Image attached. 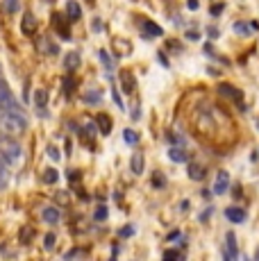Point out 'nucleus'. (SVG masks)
<instances>
[{
    "instance_id": "obj_36",
    "label": "nucleus",
    "mask_w": 259,
    "mask_h": 261,
    "mask_svg": "<svg viewBox=\"0 0 259 261\" xmlns=\"http://www.w3.org/2000/svg\"><path fill=\"white\" fill-rule=\"evenodd\" d=\"M187 5H189V9H193V12L198 9V0H187Z\"/></svg>"
},
{
    "instance_id": "obj_19",
    "label": "nucleus",
    "mask_w": 259,
    "mask_h": 261,
    "mask_svg": "<svg viewBox=\"0 0 259 261\" xmlns=\"http://www.w3.org/2000/svg\"><path fill=\"white\" fill-rule=\"evenodd\" d=\"M77 59H80V55H77V53H68V55H66V64H64V66H66L68 71H75L77 64H80Z\"/></svg>"
},
{
    "instance_id": "obj_34",
    "label": "nucleus",
    "mask_w": 259,
    "mask_h": 261,
    "mask_svg": "<svg viewBox=\"0 0 259 261\" xmlns=\"http://www.w3.org/2000/svg\"><path fill=\"white\" fill-rule=\"evenodd\" d=\"M132 234H134L132 227H123V229H121V237H132Z\"/></svg>"
},
{
    "instance_id": "obj_22",
    "label": "nucleus",
    "mask_w": 259,
    "mask_h": 261,
    "mask_svg": "<svg viewBox=\"0 0 259 261\" xmlns=\"http://www.w3.org/2000/svg\"><path fill=\"white\" fill-rule=\"evenodd\" d=\"M123 139H125V143H130V145H134L139 141V137H137L134 129H125V132H123Z\"/></svg>"
},
{
    "instance_id": "obj_6",
    "label": "nucleus",
    "mask_w": 259,
    "mask_h": 261,
    "mask_svg": "<svg viewBox=\"0 0 259 261\" xmlns=\"http://www.w3.org/2000/svg\"><path fill=\"white\" fill-rule=\"evenodd\" d=\"M223 257L225 259H237L239 257V250H237V237L232 232H227V252L223 250Z\"/></svg>"
},
{
    "instance_id": "obj_16",
    "label": "nucleus",
    "mask_w": 259,
    "mask_h": 261,
    "mask_svg": "<svg viewBox=\"0 0 259 261\" xmlns=\"http://www.w3.org/2000/svg\"><path fill=\"white\" fill-rule=\"evenodd\" d=\"M168 157H171L175 164H184V162H189V154L184 152L182 148H171V150H168Z\"/></svg>"
},
{
    "instance_id": "obj_31",
    "label": "nucleus",
    "mask_w": 259,
    "mask_h": 261,
    "mask_svg": "<svg viewBox=\"0 0 259 261\" xmlns=\"http://www.w3.org/2000/svg\"><path fill=\"white\" fill-rule=\"evenodd\" d=\"M73 257H84V250H71V252H66V259H73Z\"/></svg>"
},
{
    "instance_id": "obj_3",
    "label": "nucleus",
    "mask_w": 259,
    "mask_h": 261,
    "mask_svg": "<svg viewBox=\"0 0 259 261\" xmlns=\"http://www.w3.org/2000/svg\"><path fill=\"white\" fill-rule=\"evenodd\" d=\"M227 187H230V175H227L225 170H218L216 182H214V193H216V195H223V193L227 191Z\"/></svg>"
},
{
    "instance_id": "obj_7",
    "label": "nucleus",
    "mask_w": 259,
    "mask_h": 261,
    "mask_svg": "<svg viewBox=\"0 0 259 261\" xmlns=\"http://www.w3.org/2000/svg\"><path fill=\"white\" fill-rule=\"evenodd\" d=\"M225 218L230 220V223H243L246 220V212L239 207H227L225 209Z\"/></svg>"
},
{
    "instance_id": "obj_18",
    "label": "nucleus",
    "mask_w": 259,
    "mask_h": 261,
    "mask_svg": "<svg viewBox=\"0 0 259 261\" xmlns=\"http://www.w3.org/2000/svg\"><path fill=\"white\" fill-rule=\"evenodd\" d=\"M100 91H98V89H91V91H87V95H84V102L87 105H98L100 102Z\"/></svg>"
},
{
    "instance_id": "obj_5",
    "label": "nucleus",
    "mask_w": 259,
    "mask_h": 261,
    "mask_svg": "<svg viewBox=\"0 0 259 261\" xmlns=\"http://www.w3.org/2000/svg\"><path fill=\"white\" fill-rule=\"evenodd\" d=\"M218 93L225 95V98H230V100H237V102L243 98V93L239 91V89H234L232 84H218Z\"/></svg>"
},
{
    "instance_id": "obj_30",
    "label": "nucleus",
    "mask_w": 259,
    "mask_h": 261,
    "mask_svg": "<svg viewBox=\"0 0 259 261\" xmlns=\"http://www.w3.org/2000/svg\"><path fill=\"white\" fill-rule=\"evenodd\" d=\"M30 234H32V229H30V227H23V229H21V241H23V243H28Z\"/></svg>"
},
{
    "instance_id": "obj_12",
    "label": "nucleus",
    "mask_w": 259,
    "mask_h": 261,
    "mask_svg": "<svg viewBox=\"0 0 259 261\" xmlns=\"http://www.w3.org/2000/svg\"><path fill=\"white\" fill-rule=\"evenodd\" d=\"M130 166H132V173H134V175H141V173H143V166H146V162H143V154H141V152H134V154H132V162H130Z\"/></svg>"
},
{
    "instance_id": "obj_23",
    "label": "nucleus",
    "mask_w": 259,
    "mask_h": 261,
    "mask_svg": "<svg viewBox=\"0 0 259 261\" xmlns=\"http://www.w3.org/2000/svg\"><path fill=\"white\" fill-rule=\"evenodd\" d=\"M57 177H59V175H57V170H55V168H48V170H46V175H43V182L55 184V182H57Z\"/></svg>"
},
{
    "instance_id": "obj_32",
    "label": "nucleus",
    "mask_w": 259,
    "mask_h": 261,
    "mask_svg": "<svg viewBox=\"0 0 259 261\" xmlns=\"http://www.w3.org/2000/svg\"><path fill=\"white\" fill-rule=\"evenodd\" d=\"M223 14V5H214L212 7V16H221Z\"/></svg>"
},
{
    "instance_id": "obj_17",
    "label": "nucleus",
    "mask_w": 259,
    "mask_h": 261,
    "mask_svg": "<svg viewBox=\"0 0 259 261\" xmlns=\"http://www.w3.org/2000/svg\"><path fill=\"white\" fill-rule=\"evenodd\" d=\"M121 84H123V91L125 93H134V80L130 73H123L121 75Z\"/></svg>"
},
{
    "instance_id": "obj_28",
    "label": "nucleus",
    "mask_w": 259,
    "mask_h": 261,
    "mask_svg": "<svg viewBox=\"0 0 259 261\" xmlns=\"http://www.w3.org/2000/svg\"><path fill=\"white\" fill-rule=\"evenodd\" d=\"M182 254L180 252H175V250H166V252H164V259H180Z\"/></svg>"
},
{
    "instance_id": "obj_4",
    "label": "nucleus",
    "mask_w": 259,
    "mask_h": 261,
    "mask_svg": "<svg viewBox=\"0 0 259 261\" xmlns=\"http://www.w3.org/2000/svg\"><path fill=\"white\" fill-rule=\"evenodd\" d=\"M96 125H98V129H100L102 137H107V134L112 132V127H114L112 118H109L107 114H98V116H96Z\"/></svg>"
},
{
    "instance_id": "obj_1",
    "label": "nucleus",
    "mask_w": 259,
    "mask_h": 261,
    "mask_svg": "<svg viewBox=\"0 0 259 261\" xmlns=\"http://www.w3.org/2000/svg\"><path fill=\"white\" fill-rule=\"evenodd\" d=\"M0 129L7 134H21L28 129V116L16 102L0 109Z\"/></svg>"
},
{
    "instance_id": "obj_11",
    "label": "nucleus",
    "mask_w": 259,
    "mask_h": 261,
    "mask_svg": "<svg viewBox=\"0 0 259 261\" xmlns=\"http://www.w3.org/2000/svg\"><path fill=\"white\" fill-rule=\"evenodd\" d=\"M66 18H68V21H73V23L82 18V9H80L77 3H68L66 5Z\"/></svg>"
},
{
    "instance_id": "obj_24",
    "label": "nucleus",
    "mask_w": 259,
    "mask_h": 261,
    "mask_svg": "<svg viewBox=\"0 0 259 261\" xmlns=\"http://www.w3.org/2000/svg\"><path fill=\"white\" fill-rule=\"evenodd\" d=\"M152 187H155V189H164V187H166V179H164V175H159V173L152 175Z\"/></svg>"
},
{
    "instance_id": "obj_9",
    "label": "nucleus",
    "mask_w": 259,
    "mask_h": 261,
    "mask_svg": "<svg viewBox=\"0 0 259 261\" xmlns=\"http://www.w3.org/2000/svg\"><path fill=\"white\" fill-rule=\"evenodd\" d=\"M59 218H62V214H59L57 207H46L43 209V220H46V225H57Z\"/></svg>"
},
{
    "instance_id": "obj_20",
    "label": "nucleus",
    "mask_w": 259,
    "mask_h": 261,
    "mask_svg": "<svg viewBox=\"0 0 259 261\" xmlns=\"http://www.w3.org/2000/svg\"><path fill=\"white\" fill-rule=\"evenodd\" d=\"M250 23H234V32L241 34V37H248V34L252 32V28H248Z\"/></svg>"
},
{
    "instance_id": "obj_33",
    "label": "nucleus",
    "mask_w": 259,
    "mask_h": 261,
    "mask_svg": "<svg viewBox=\"0 0 259 261\" xmlns=\"http://www.w3.org/2000/svg\"><path fill=\"white\" fill-rule=\"evenodd\" d=\"M48 154H50V157L55 159V162H57V159H59V150H57V148H53V145H50V148H48Z\"/></svg>"
},
{
    "instance_id": "obj_38",
    "label": "nucleus",
    "mask_w": 259,
    "mask_h": 261,
    "mask_svg": "<svg viewBox=\"0 0 259 261\" xmlns=\"http://www.w3.org/2000/svg\"><path fill=\"white\" fill-rule=\"evenodd\" d=\"M209 214H212V209H207V212L200 216V220H207V218H209Z\"/></svg>"
},
{
    "instance_id": "obj_29",
    "label": "nucleus",
    "mask_w": 259,
    "mask_h": 261,
    "mask_svg": "<svg viewBox=\"0 0 259 261\" xmlns=\"http://www.w3.org/2000/svg\"><path fill=\"white\" fill-rule=\"evenodd\" d=\"M43 245H46V250H53V248H55V234H48V237H46V243H43Z\"/></svg>"
},
{
    "instance_id": "obj_8",
    "label": "nucleus",
    "mask_w": 259,
    "mask_h": 261,
    "mask_svg": "<svg viewBox=\"0 0 259 261\" xmlns=\"http://www.w3.org/2000/svg\"><path fill=\"white\" fill-rule=\"evenodd\" d=\"M12 102H14V95H12V91H9L7 82L0 80V109L7 107V105H12Z\"/></svg>"
},
{
    "instance_id": "obj_39",
    "label": "nucleus",
    "mask_w": 259,
    "mask_h": 261,
    "mask_svg": "<svg viewBox=\"0 0 259 261\" xmlns=\"http://www.w3.org/2000/svg\"><path fill=\"white\" fill-rule=\"evenodd\" d=\"M255 259H259V250H257V252H255Z\"/></svg>"
},
{
    "instance_id": "obj_21",
    "label": "nucleus",
    "mask_w": 259,
    "mask_h": 261,
    "mask_svg": "<svg viewBox=\"0 0 259 261\" xmlns=\"http://www.w3.org/2000/svg\"><path fill=\"white\" fill-rule=\"evenodd\" d=\"M7 182H9V170L5 168V164H3V162H0V191L7 187Z\"/></svg>"
},
{
    "instance_id": "obj_10",
    "label": "nucleus",
    "mask_w": 259,
    "mask_h": 261,
    "mask_svg": "<svg viewBox=\"0 0 259 261\" xmlns=\"http://www.w3.org/2000/svg\"><path fill=\"white\" fill-rule=\"evenodd\" d=\"M189 177L191 179H196V182H200V179H205V175H207V170L200 166V164H189Z\"/></svg>"
},
{
    "instance_id": "obj_15",
    "label": "nucleus",
    "mask_w": 259,
    "mask_h": 261,
    "mask_svg": "<svg viewBox=\"0 0 259 261\" xmlns=\"http://www.w3.org/2000/svg\"><path fill=\"white\" fill-rule=\"evenodd\" d=\"M34 102H37V107H39V109H41V114H46L48 91H43V89H37V91H34Z\"/></svg>"
},
{
    "instance_id": "obj_40",
    "label": "nucleus",
    "mask_w": 259,
    "mask_h": 261,
    "mask_svg": "<svg viewBox=\"0 0 259 261\" xmlns=\"http://www.w3.org/2000/svg\"><path fill=\"white\" fill-rule=\"evenodd\" d=\"M257 125H259V123H257Z\"/></svg>"
},
{
    "instance_id": "obj_13",
    "label": "nucleus",
    "mask_w": 259,
    "mask_h": 261,
    "mask_svg": "<svg viewBox=\"0 0 259 261\" xmlns=\"http://www.w3.org/2000/svg\"><path fill=\"white\" fill-rule=\"evenodd\" d=\"M141 30H143V32L148 34V37H162V34H164V30L159 28L157 23H152V21H143Z\"/></svg>"
},
{
    "instance_id": "obj_14",
    "label": "nucleus",
    "mask_w": 259,
    "mask_h": 261,
    "mask_svg": "<svg viewBox=\"0 0 259 261\" xmlns=\"http://www.w3.org/2000/svg\"><path fill=\"white\" fill-rule=\"evenodd\" d=\"M34 30H37V18H34L32 12H25V16H23V32L32 34Z\"/></svg>"
},
{
    "instance_id": "obj_26",
    "label": "nucleus",
    "mask_w": 259,
    "mask_h": 261,
    "mask_svg": "<svg viewBox=\"0 0 259 261\" xmlns=\"http://www.w3.org/2000/svg\"><path fill=\"white\" fill-rule=\"evenodd\" d=\"M5 9H7L9 14H14L18 9V0H7V3H5Z\"/></svg>"
},
{
    "instance_id": "obj_27",
    "label": "nucleus",
    "mask_w": 259,
    "mask_h": 261,
    "mask_svg": "<svg viewBox=\"0 0 259 261\" xmlns=\"http://www.w3.org/2000/svg\"><path fill=\"white\" fill-rule=\"evenodd\" d=\"M107 218V207H98L96 209V220H105Z\"/></svg>"
},
{
    "instance_id": "obj_35",
    "label": "nucleus",
    "mask_w": 259,
    "mask_h": 261,
    "mask_svg": "<svg viewBox=\"0 0 259 261\" xmlns=\"http://www.w3.org/2000/svg\"><path fill=\"white\" fill-rule=\"evenodd\" d=\"M80 179V175L77 173H71V170H68V182H77Z\"/></svg>"
},
{
    "instance_id": "obj_2",
    "label": "nucleus",
    "mask_w": 259,
    "mask_h": 261,
    "mask_svg": "<svg viewBox=\"0 0 259 261\" xmlns=\"http://www.w3.org/2000/svg\"><path fill=\"white\" fill-rule=\"evenodd\" d=\"M0 159L5 164H16L21 159V145L12 139H0Z\"/></svg>"
},
{
    "instance_id": "obj_37",
    "label": "nucleus",
    "mask_w": 259,
    "mask_h": 261,
    "mask_svg": "<svg viewBox=\"0 0 259 261\" xmlns=\"http://www.w3.org/2000/svg\"><path fill=\"white\" fill-rule=\"evenodd\" d=\"M187 37H189V39H191V41H196V39H198V37H200V34H198V32H187Z\"/></svg>"
},
{
    "instance_id": "obj_25",
    "label": "nucleus",
    "mask_w": 259,
    "mask_h": 261,
    "mask_svg": "<svg viewBox=\"0 0 259 261\" xmlns=\"http://www.w3.org/2000/svg\"><path fill=\"white\" fill-rule=\"evenodd\" d=\"M100 59H102V64H105V66H107L109 71H112V66H114V64H112V57H109V55H107V50H100Z\"/></svg>"
}]
</instances>
